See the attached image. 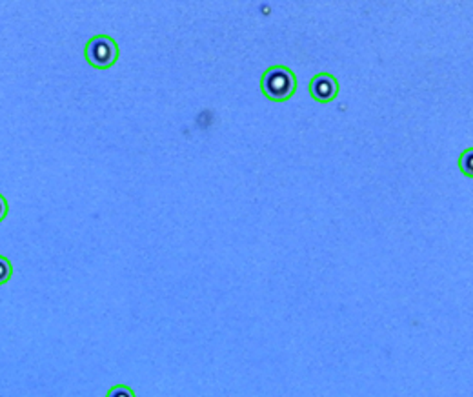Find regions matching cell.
<instances>
[{"label":"cell","mask_w":473,"mask_h":397,"mask_svg":"<svg viewBox=\"0 0 473 397\" xmlns=\"http://www.w3.org/2000/svg\"><path fill=\"white\" fill-rule=\"evenodd\" d=\"M13 275V266L9 263L8 257L0 256V284H6Z\"/></svg>","instance_id":"obj_4"},{"label":"cell","mask_w":473,"mask_h":397,"mask_svg":"<svg viewBox=\"0 0 473 397\" xmlns=\"http://www.w3.org/2000/svg\"><path fill=\"white\" fill-rule=\"evenodd\" d=\"M6 215H8V201L4 195H0V223L6 219Z\"/></svg>","instance_id":"obj_7"},{"label":"cell","mask_w":473,"mask_h":397,"mask_svg":"<svg viewBox=\"0 0 473 397\" xmlns=\"http://www.w3.org/2000/svg\"><path fill=\"white\" fill-rule=\"evenodd\" d=\"M86 55L87 64H91L97 69H108L117 62L118 59V46L117 42L111 37L106 35H97L90 39L86 44Z\"/></svg>","instance_id":"obj_2"},{"label":"cell","mask_w":473,"mask_h":397,"mask_svg":"<svg viewBox=\"0 0 473 397\" xmlns=\"http://www.w3.org/2000/svg\"><path fill=\"white\" fill-rule=\"evenodd\" d=\"M472 151H473L472 148H470V150H466L459 159L460 169H463V174H466L468 177H472V155H473Z\"/></svg>","instance_id":"obj_6"},{"label":"cell","mask_w":473,"mask_h":397,"mask_svg":"<svg viewBox=\"0 0 473 397\" xmlns=\"http://www.w3.org/2000/svg\"><path fill=\"white\" fill-rule=\"evenodd\" d=\"M260 90L273 102L290 101L297 92L295 74L286 66H271L260 78Z\"/></svg>","instance_id":"obj_1"},{"label":"cell","mask_w":473,"mask_h":397,"mask_svg":"<svg viewBox=\"0 0 473 397\" xmlns=\"http://www.w3.org/2000/svg\"><path fill=\"white\" fill-rule=\"evenodd\" d=\"M309 93L317 102L327 104L339 95V83L337 78L330 74H318L311 78L309 83Z\"/></svg>","instance_id":"obj_3"},{"label":"cell","mask_w":473,"mask_h":397,"mask_svg":"<svg viewBox=\"0 0 473 397\" xmlns=\"http://www.w3.org/2000/svg\"><path fill=\"white\" fill-rule=\"evenodd\" d=\"M106 397H136L129 386H124V384H117V386L109 388V392L106 393Z\"/></svg>","instance_id":"obj_5"}]
</instances>
